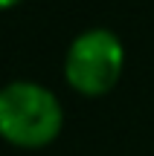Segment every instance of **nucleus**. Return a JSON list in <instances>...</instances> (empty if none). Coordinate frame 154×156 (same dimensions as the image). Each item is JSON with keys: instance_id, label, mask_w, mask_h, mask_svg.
Wrapping results in <instances>:
<instances>
[{"instance_id": "f257e3e1", "label": "nucleus", "mask_w": 154, "mask_h": 156, "mask_svg": "<svg viewBox=\"0 0 154 156\" xmlns=\"http://www.w3.org/2000/svg\"><path fill=\"white\" fill-rule=\"evenodd\" d=\"M64 110L58 95L38 81H9L0 87V139L23 151H38L58 139Z\"/></svg>"}, {"instance_id": "f03ea898", "label": "nucleus", "mask_w": 154, "mask_h": 156, "mask_svg": "<svg viewBox=\"0 0 154 156\" xmlns=\"http://www.w3.org/2000/svg\"><path fill=\"white\" fill-rule=\"evenodd\" d=\"M125 73V46L111 29H87L76 35L64 55V78L79 95H108Z\"/></svg>"}, {"instance_id": "7ed1b4c3", "label": "nucleus", "mask_w": 154, "mask_h": 156, "mask_svg": "<svg viewBox=\"0 0 154 156\" xmlns=\"http://www.w3.org/2000/svg\"><path fill=\"white\" fill-rule=\"evenodd\" d=\"M21 0H0V9H12V6H17Z\"/></svg>"}]
</instances>
